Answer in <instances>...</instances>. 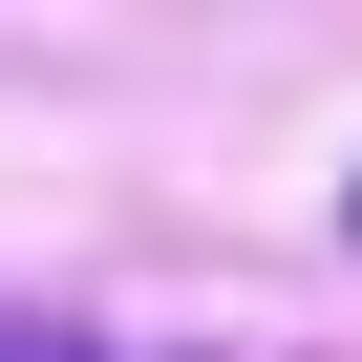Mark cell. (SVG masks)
<instances>
[{"label": "cell", "instance_id": "6da1fadb", "mask_svg": "<svg viewBox=\"0 0 362 362\" xmlns=\"http://www.w3.org/2000/svg\"><path fill=\"white\" fill-rule=\"evenodd\" d=\"M0 362H107V320H64V298H0Z\"/></svg>", "mask_w": 362, "mask_h": 362}, {"label": "cell", "instance_id": "7a4b0ae2", "mask_svg": "<svg viewBox=\"0 0 362 362\" xmlns=\"http://www.w3.org/2000/svg\"><path fill=\"white\" fill-rule=\"evenodd\" d=\"M341 214H362V192H341Z\"/></svg>", "mask_w": 362, "mask_h": 362}]
</instances>
